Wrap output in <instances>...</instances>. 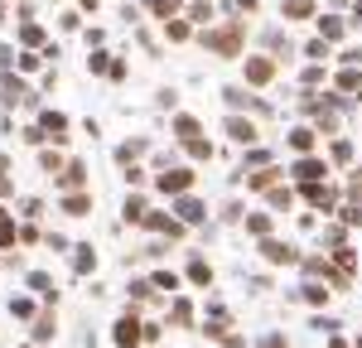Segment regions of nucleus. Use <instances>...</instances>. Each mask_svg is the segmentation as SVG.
<instances>
[{"label": "nucleus", "mask_w": 362, "mask_h": 348, "mask_svg": "<svg viewBox=\"0 0 362 348\" xmlns=\"http://www.w3.org/2000/svg\"><path fill=\"white\" fill-rule=\"evenodd\" d=\"M116 344H121V348L140 344V319H136V315H126L121 324H116Z\"/></svg>", "instance_id": "obj_1"}, {"label": "nucleus", "mask_w": 362, "mask_h": 348, "mask_svg": "<svg viewBox=\"0 0 362 348\" xmlns=\"http://www.w3.org/2000/svg\"><path fill=\"white\" fill-rule=\"evenodd\" d=\"M208 44L218 49V54H237V25L218 29V34H208Z\"/></svg>", "instance_id": "obj_2"}, {"label": "nucleus", "mask_w": 362, "mask_h": 348, "mask_svg": "<svg viewBox=\"0 0 362 348\" xmlns=\"http://www.w3.org/2000/svg\"><path fill=\"white\" fill-rule=\"evenodd\" d=\"M271 73H276V63H271V58H251V63H247V78H251V83H271Z\"/></svg>", "instance_id": "obj_3"}, {"label": "nucleus", "mask_w": 362, "mask_h": 348, "mask_svg": "<svg viewBox=\"0 0 362 348\" xmlns=\"http://www.w3.org/2000/svg\"><path fill=\"white\" fill-rule=\"evenodd\" d=\"M160 189H165V194H179V189H189V170H174V174H160Z\"/></svg>", "instance_id": "obj_4"}, {"label": "nucleus", "mask_w": 362, "mask_h": 348, "mask_svg": "<svg viewBox=\"0 0 362 348\" xmlns=\"http://www.w3.org/2000/svg\"><path fill=\"white\" fill-rule=\"evenodd\" d=\"M261 252H266L271 261H295V247H280V242H266Z\"/></svg>", "instance_id": "obj_5"}, {"label": "nucleus", "mask_w": 362, "mask_h": 348, "mask_svg": "<svg viewBox=\"0 0 362 348\" xmlns=\"http://www.w3.org/2000/svg\"><path fill=\"white\" fill-rule=\"evenodd\" d=\"M227 131H232V141H256L251 121H227Z\"/></svg>", "instance_id": "obj_6"}, {"label": "nucleus", "mask_w": 362, "mask_h": 348, "mask_svg": "<svg viewBox=\"0 0 362 348\" xmlns=\"http://www.w3.org/2000/svg\"><path fill=\"white\" fill-rule=\"evenodd\" d=\"M179 213H184V223H198V218H203V208H198L194 199H184V203H179Z\"/></svg>", "instance_id": "obj_7"}, {"label": "nucleus", "mask_w": 362, "mask_h": 348, "mask_svg": "<svg viewBox=\"0 0 362 348\" xmlns=\"http://www.w3.org/2000/svg\"><path fill=\"white\" fill-rule=\"evenodd\" d=\"M63 208H68L73 218H83V213H87V199H83V194H73V199H63Z\"/></svg>", "instance_id": "obj_8"}, {"label": "nucleus", "mask_w": 362, "mask_h": 348, "mask_svg": "<svg viewBox=\"0 0 362 348\" xmlns=\"http://www.w3.org/2000/svg\"><path fill=\"white\" fill-rule=\"evenodd\" d=\"M189 276H194L198 286H208V281H213V271H208V266H203V261H194V266H189Z\"/></svg>", "instance_id": "obj_9"}, {"label": "nucleus", "mask_w": 362, "mask_h": 348, "mask_svg": "<svg viewBox=\"0 0 362 348\" xmlns=\"http://www.w3.org/2000/svg\"><path fill=\"white\" fill-rule=\"evenodd\" d=\"M179 136H198V121H194V116H179Z\"/></svg>", "instance_id": "obj_10"}, {"label": "nucleus", "mask_w": 362, "mask_h": 348, "mask_svg": "<svg viewBox=\"0 0 362 348\" xmlns=\"http://www.w3.org/2000/svg\"><path fill=\"white\" fill-rule=\"evenodd\" d=\"M285 15H309V0H285Z\"/></svg>", "instance_id": "obj_11"}]
</instances>
